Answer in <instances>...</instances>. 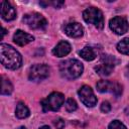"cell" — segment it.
<instances>
[{"instance_id": "6", "label": "cell", "mask_w": 129, "mask_h": 129, "mask_svg": "<svg viewBox=\"0 0 129 129\" xmlns=\"http://www.w3.org/2000/svg\"><path fill=\"white\" fill-rule=\"evenodd\" d=\"M49 76V68L44 63L33 64L28 74V79L32 82H40Z\"/></svg>"}, {"instance_id": "9", "label": "cell", "mask_w": 129, "mask_h": 129, "mask_svg": "<svg viewBox=\"0 0 129 129\" xmlns=\"http://www.w3.org/2000/svg\"><path fill=\"white\" fill-rule=\"evenodd\" d=\"M109 26H110V29L118 35L126 33L129 28L128 21L123 16H116L112 18L109 22Z\"/></svg>"}, {"instance_id": "7", "label": "cell", "mask_w": 129, "mask_h": 129, "mask_svg": "<svg viewBox=\"0 0 129 129\" xmlns=\"http://www.w3.org/2000/svg\"><path fill=\"white\" fill-rule=\"evenodd\" d=\"M96 87L100 93H112L116 97H119L122 94V86L116 82L101 80L97 83Z\"/></svg>"}, {"instance_id": "16", "label": "cell", "mask_w": 129, "mask_h": 129, "mask_svg": "<svg viewBox=\"0 0 129 129\" xmlns=\"http://www.w3.org/2000/svg\"><path fill=\"white\" fill-rule=\"evenodd\" d=\"M79 54L85 60H88V61H91V60L96 58V52H95V50L91 46H85L84 48H82L79 51Z\"/></svg>"}, {"instance_id": "1", "label": "cell", "mask_w": 129, "mask_h": 129, "mask_svg": "<svg viewBox=\"0 0 129 129\" xmlns=\"http://www.w3.org/2000/svg\"><path fill=\"white\" fill-rule=\"evenodd\" d=\"M0 59L1 63L9 70H16L22 64L20 53L14 47L6 43L0 44Z\"/></svg>"}, {"instance_id": "22", "label": "cell", "mask_w": 129, "mask_h": 129, "mask_svg": "<svg viewBox=\"0 0 129 129\" xmlns=\"http://www.w3.org/2000/svg\"><path fill=\"white\" fill-rule=\"evenodd\" d=\"M53 124H54V126L57 129H62L64 127V121L61 118H57L56 120H54L53 121Z\"/></svg>"}, {"instance_id": "17", "label": "cell", "mask_w": 129, "mask_h": 129, "mask_svg": "<svg viewBox=\"0 0 129 129\" xmlns=\"http://www.w3.org/2000/svg\"><path fill=\"white\" fill-rule=\"evenodd\" d=\"M13 91V86L11 84V82L2 77V85H1V94L2 95H10Z\"/></svg>"}, {"instance_id": "24", "label": "cell", "mask_w": 129, "mask_h": 129, "mask_svg": "<svg viewBox=\"0 0 129 129\" xmlns=\"http://www.w3.org/2000/svg\"><path fill=\"white\" fill-rule=\"evenodd\" d=\"M125 114H126V116H127V117H129V106L125 109Z\"/></svg>"}, {"instance_id": "15", "label": "cell", "mask_w": 129, "mask_h": 129, "mask_svg": "<svg viewBox=\"0 0 129 129\" xmlns=\"http://www.w3.org/2000/svg\"><path fill=\"white\" fill-rule=\"evenodd\" d=\"M30 112H29V109L27 108V106L22 103V102H19L17 105H16V109H15V115L17 118L19 119H24V118H27L29 116Z\"/></svg>"}, {"instance_id": "18", "label": "cell", "mask_w": 129, "mask_h": 129, "mask_svg": "<svg viewBox=\"0 0 129 129\" xmlns=\"http://www.w3.org/2000/svg\"><path fill=\"white\" fill-rule=\"evenodd\" d=\"M117 50L122 53L129 55V38H123L117 44Z\"/></svg>"}, {"instance_id": "19", "label": "cell", "mask_w": 129, "mask_h": 129, "mask_svg": "<svg viewBox=\"0 0 129 129\" xmlns=\"http://www.w3.org/2000/svg\"><path fill=\"white\" fill-rule=\"evenodd\" d=\"M78 108V105H77V102L74 100V99H68L67 102H66V109L68 112H74L76 111Z\"/></svg>"}, {"instance_id": "3", "label": "cell", "mask_w": 129, "mask_h": 129, "mask_svg": "<svg viewBox=\"0 0 129 129\" xmlns=\"http://www.w3.org/2000/svg\"><path fill=\"white\" fill-rule=\"evenodd\" d=\"M64 102V96L59 92L51 93L46 99L41 101V107L44 112L57 111Z\"/></svg>"}, {"instance_id": "25", "label": "cell", "mask_w": 129, "mask_h": 129, "mask_svg": "<svg viewBox=\"0 0 129 129\" xmlns=\"http://www.w3.org/2000/svg\"><path fill=\"white\" fill-rule=\"evenodd\" d=\"M39 129H50V128H49L48 126H45V125H44V126H42V127H40Z\"/></svg>"}, {"instance_id": "26", "label": "cell", "mask_w": 129, "mask_h": 129, "mask_svg": "<svg viewBox=\"0 0 129 129\" xmlns=\"http://www.w3.org/2000/svg\"><path fill=\"white\" fill-rule=\"evenodd\" d=\"M18 129H26V128H25V127H23V126H21V127H19Z\"/></svg>"}, {"instance_id": "11", "label": "cell", "mask_w": 129, "mask_h": 129, "mask_svg": "<svg viewBox=\"0 0 129 129\" xmlns=\"http://www.w3.org/2000/svg\"><path fill=\"white\" fill-rule=\"evenodd\" d=\"M1 17L6 21H11L16 17V10L7 1H1Z\"/></svg>"}, {"instance_id": "4", "label": "cell", "mask_w": 129, "mask_h": 129, "mask_svg": "<svg viewBox=\"0 0 129 129\" xmlns=\"http://www.w3.org/2000/svg\"><path fill=\"white\" fill-rule=\"evenodd\" d=\"M83 18L87 23L94 24L97 28L102 29L104 27V17L100 9L96 7H89L83 12Z\"/></svg>"}, {"instance_id": "23", "label": "cell", "mask_w": 129, "mask_h": 129, "mask_svg": "<svg viewBox=\"0 0 129 129\" xmlns=\"http://www.w3.org/2000/svg\"><path fill=\"white\" fill-rule=\"evenodd\" d=\"M63 3H64L63 1H52V2H51V4H52L55 8H59L60 6L63 5Z\"/></svg>"}, {"instance_id": "20", "label": "cell", "mask_w": 129, "mask_h": 129, "mask_svg": "<svg viewBox=\"0 0 129 129\" xmlns=\"http://www.w3.org/2000/svg\"><path fill=\"white\" fill-rule=\"evenodd\" d=\"M108 129H126V126L119 120H113L109 124Z\"/></svg>"}, {"instance_id": "13", "label": "cell", "mask_w": 129, "mask_h": 129, "mask_svg": "<svg viewBox=\"0 0 129 129\" xmlns=\"http://www.w3.org/2000/svg\"><path fill=\"white\" fill-rule=\"evenodd\" d=\"M72 50V46L68 41L61 40L59 41L54 48L52 49V53L53 55H55L56 57H63L66 55H68Z\"/></svg>"}, {"instance_id": "2", "label": "cell", "mask_w": 129, "mask_h": 129, "mask_svg": "<svg viewBox=\"0 0 129 129\" xmlns=\"http://www.w3.org/2000/svg\"><path fill=\"white\" fill-rule=\"evenodd\" d=\"M83 63L78 59H67L59 63L60 75L68 80H75L79 78L83 73Z\"/></svg>"}, {"instance_id": "10", "label": "cell", "mask_w": 129, "mask_h": 129, "mask_svg": "<svg viewBox=\"0 0 129 129\" xmlns=\"http://www.w3.org/2000/svg\"><path fill=\"white\" fill-rule=\"evenodd\" d=\"M64 32L70 37H81L84 34L83 26L78 22H71L64 26Z\"/></svg>"}, {"instance_id": "12", "label": "cell", "mask_w": 129, "mask_h": 129, "mask_svg": "<svg viewBox=\"0 0 129 129\" xmlns=\"http://www.w3.org/2000/svg\"><path fill=\"white\" fill-rule=\"evenodd\" d=\"M33 40H34V37L31 34L26 33V32H24L20 29L16 30V32L13 35V41L19 46H24V45L28 44L29 42H31Z\"/></svg>"}, {"instance_id": "5", "label": "cell", "mask_w": 129, "mask_h": 129, "mask_svg": "<svg viewBox=\"0 0 129 129\" xmlns=\"http://www.w3.org/2000/svg\"><path fill=\"white\" fill-rule=\"evenodd\" d=\"M22 21L32 29H43L47 25L46 19L37 12L25 14L22 18Z\"/></svg>"}, {"instance_id": "8", "label": "cell", "mask_w": 129, "mask_h": 129, "mask_svg": "<svg viewBox=\"0 0 129 129\" xmlns=\"http://www.w3.org/2000/svg\"><path fill=\"white\" fill-rule=\"evenodd\" d=\"M78 94H79V97H80L82 103L85 106L91 108L97 104V98L95 97V94H94L93 90L91 89V87L86 86V85L81 87Z\"/></svg>"}, {"instance_id": "14", "label": "cell", "mask_w": 129, "mask_h": 129, "mask_svg": "<svg viewBox=\"0 0 129 129\" xmlns=\"http://www.w3.org/2000/svg\"><path fill=\"white\" fill-rule=\"evenodd\" d=\"M113 70H114V64H111V63H108V62L100 63L95 68V71L97 72V74L102 76V77L109 76L113 72Z\"/></svg>"}, {"instance_id": "21", "label": "cell", "mask_w": 129, "mask_h": 129, "mask_svg": "<svg viewBox=\"0 0 129 129\" xmlns=\"http://www.w3.org/2000/svg\"><path fill=\"white\" fill-rule=\"evenodd\" d=\"M101 111L103 113H109L111 111V105H110V103L107 102V101L103 102L102 105H101Z\"/></svg>"}]
</instances>
